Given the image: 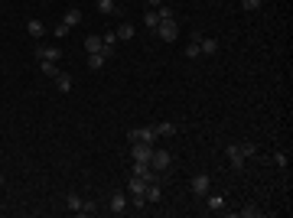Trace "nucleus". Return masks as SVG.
Instances as JSON below:
<instances>
[{"label":"nucleus","mask_w":293,"mask_h":218,"mask_svg":"<svg viewBox=\"0 0 293 218\" xmlns=\"http://www.w3.org/2000/svg\"><path fill=\"white\" fill-rule=\"evenodd\" d=\"M225 153H228V160H231V166H235V169H241V166H244V160L258 153V147H254L251 140H244V143H228Z\"/></svg>","instance_id":"f257e3e1"},{"label":"nucleus","mask_w":293,"mask_h":218,"mask_svg":"<svg viewBox=\"0 0 293 218\" xmlns=\"http://www.w3.org/2000/svg\"><path fill=\"white\" fill-rule=\"evenodd\" d=\"M55 88H59V91H72V75H69V72H59V75H55Z\"/></svg>","instance_id":"aec40b11"},{"label":"nucleus","mask_w":293,"mask_h":218,"mask_svg":"<svg viewBox=\"0 0 293 218\" xmlns=\"http://www.w3.org/2000/svg\"><path fill=\"white\" fill-rule=\"evenodd\" d=\"M55 36H59V39H62V36H69V26H65V23H59V26H55Z\"/></svg>","instance_id":"473e14b6"},{"label":"nucleus","mask_w":293,"mask_h":218,"mask_svg":"<svg viewBox=\"0 0 293 218\" xmlns=\"http://www.w3.org/2000/svg\"><path fill=\"white\" fill-rule=\"evenodd\" d=\"M208 208H212V212H222V208H225V199H222V196H212V199H208Z\"/></svg>","instance_id":"bb28decb"},{"label":"nucleus","mask_w":293,"mask_h":218,"mask_svg":"<svg viewBox=\"0 0 293 218\" xmlns=\"http://www.w3.org/2000/svg\"><path fill=\"white\" fill-rule=\"evenodd\" d=\"M39 68H43V75H49V78H55L59 72H62V68H59V62H43Z\"/></svg>","instance_id":"b1692460"},{"label":"nucleus","mask_w":293,"mask_h":218,"mask_svg":"<svg viewBox=\"0 0 293 218\" xmlns=\"http://www.w3.org/2000/svg\"><path fill=\"white\" fill-rule=\"evenodd\" d=\"M130 176H140L143 183H156V169H153L150 163H137V160H134V166H130Z\"/></svg>","instance_id":"6e6552de"},{"label":"nucleus","mask_w":293,"mask_h":218,"mask_svg":"<svg viewBox=\"0 0 293 218\" xmlns=\"http://www.w3.org/2000/svg\"><path fill=\"white\" fill-rule=\"evenodd\" d=\"M153 150H156V143H130V156H134L137 163H150Z\"/></svg>","instance_id":"39448f33"},{"label":"nucleus","mask_w":293,"mask_h":218,"mask_svg":"<svg viewBox=\"0 0 293 218\" xmlns=\"http://www.w3.org/2000/svg\"><path fill=\"white\" fill-rule=\"evenodd\" d=\"M36 55H39V62H59L62 59V49H55V46H36Z\"/></svg>","instance_id":"9d476101"},{"label":"nucleus","mask_w":293,"mask_h":218,"mask_svg":"<svg viewBox=\"0 0 293 218\" xmlns=\"http://www.w3.org/2000/svg\"><path fill=\"white\" fill-rule=\"evenodd\" d=\"M65 205L72 208L75 215H82V208H85V199H78V192H69V196H65Z\"/></svg>","instance_id":"dca6fc26"},{"label":"nucleus","mask_w":293,"mask_h":218,"mask_svg":"<svg viewBox=\"0 0 293 218\" xmlns=\"http://www.w3.org/2000/svg\"><path fill=\"white\" fill-rule=\"evenodd\" d=\"M95 7H98V13H104V17L118 10V3H114V0H95Z\"/></svg>","instance_id":"412c9836"},{"label":"nucleus","mask_w":293,"mask_h":218,"mask_svg":"<svg viewBox=\"0 0 293 218\" xmlns=\"http://www.w3.org/2000/svg\"><path fill=\"white\" fill-rule=\"evenodd\" d=\"M108 212H114V215H124V212H127V192H124V189H118V192H111Z\"/></svg>","instance_id":"0eeeda50"},{"label":"nucleus","mask_w":293,"mask_h":218,"mask_svg":"<svg viewBox=\"0 0 293 218\" xmlns=\"http://www.w3.org/2000/svg\"><path fill=\"white\" fill-rule=\"evenodd\" d=\"M241 215H244V218H258L260 208H258V205H244V208H241Z\"/></svg>","instance_id":"cd10ccee"},{"label":"nucleus","mask_w":293,"mask_h":218,"mask_svg":"<svg viewBox=\"0 0 293 218\" xmlns=\"http://www.w3.org/2000/svg\"><path fill=\"white\" fill-rule=\"evenodd\" d=\"M143 199H147V205H150V202H160V199H163V185L160 183H150L147 189H143Z\"/></svg>","instance_id":"9b49d317"},{"label":"nucleus","mask_w":293,"mask_h":218,"mask_svg":"<svg viewBox=\"0 0 293 218\" xmlns=\"http://www.w3.org/2000/svg\"><path fill=\"white\" fill-rule=\"evenodd\" d=\"M244 10H260V0H241Z\"/></svg>","instance_id":"7c9ffc66"},{"label":"nucleus","mask_w":293,"mask_h":218,"mask_svg":"<svg viewBox=\"0 0 293 218\" xmlns=\"http://www.w3.org/2000/svg\"><path fill=\"white\" fill-rule=\"evenodd\" d=\"M114 33H118V39H134V26H130V23H121Z\"/></svg>","instance_id":"5701e85b"},{"label":"nucleus","mask_w":293,"mask_h":218,"mask_svg":"<svg viewBox=\"0 0 293 218\" xmlns=\"http://www.w3.org/2000/svg\"><path fill=\"white\" fill-rule=\"evenodd\" d=\"M85 52H104V46H101V36H85Z\"/></svg>","instance_id":"6ab92c4d"},{"label":"nucleus","mask_w":293,"mask_h":218,"mask_svg":"<svg viewBox=\"0 0 293 218\" xmlns=\"http://www.w3.org/2000/svg\"><path fill=\"white\" fill-rule=\"evenodd\" d=\"M104 62H108V55L104 52H88V68H91V72L104 68Z\"/></svg>","instance_id":"2eb2a0df"},{"label":"nucleus","mask_w":293,"mask_h":218,"mask_svg":"<svg viewBox=\"0 0 293 218\" xmlns=\"http://www.w3.org/2000/svg\"><path fill=\"white\" fill-rule=\"evenodd\" d=\"M183 55H186V59H199V55H202V52H199V43L192 39V43H189V46L183 49Z\"/></svg>","instance_id":"a878e982"},{"label":"nucleus","mask_w":293,"mask_h":218,"mask_svg":"<svg viewBox=\"0 0 293 218\" xmlns=\"http://www.w3.org/2000/svg\"><path fill=\"white\" fill-rule=\"evenodd\" d=\"M101 46H104V55H114V46H118V33L108 30V33L101 36Z\"/></svg>","instance_id":"ddd939ff"},{"label":"nucleus","mask_w":293,"mask_h":218,"mask_svg":"<svg viewBox=\"0 0 293 218\" xmlns=\"http://www.w3.org/2000/svg\"><path fill=\"white\" fill-rule=\"evenodd\" d=\"M127 140L130 143H156V131L153 127H134V131H127Z\"/></svg>","instance_id":"20e7f679"},{"label":"nucleus","mask_w":293,"mask_h":218,"mask_svg":"<svg viewBox=\"0 0 293 218\" xmlns=\"http://www.w3.org/2000/svg\"><path fill=\"white\" fill-rule=\"evenodd\" d=\"M274 163L280 166V169H287V163H290V156H287V153H274Z\"/></svg>","instance_id":"c85d7f7f"},{"label":"nucleus","mask_w":293,"mask_h":218,"mask_svg":"<svg viewBox=\"0 0 293 218\" xmlns=\"http://www.w3.org/2000/svg\"><path fill=\"white\" fill-rule=\"evenodd\" d=\"M189 189H192V196H208V176L195 173L192 179H189Z\"/></svg>","instance_id":"1a4fd4ad"},{"label":"nucleus","mask_w":293,"mask_h":218,"mask_svg":"<svg viewBox=\"0 0 293 218\" xmlns=\"http://www.w3.org/2000/svg\"><path fill=\"white\" fill-rule=\"evenodd\" d=\"M95 212H98V205L91 202V199H85V208H82V215H95Z\"/></svg>","instance_id":"c756f323"},{"label":"nucleus","mask_w":293,"mask_h":218,"mask_svg":"<svg viewBox=\"0 0 293 218\" xmlns=\"http://www.w3.org/2000/svg\"><path fill=\"white\" fill-rule=\"evenodd\" d=\"M150 166L156 169V173H166V169L173 166V153H170V150H153V156H150Z\"/></svg>","instance_id":"7ed1b4c3"},{"label":"nucleus","mask_w":293,"mask_h":218,"mask_svg":"<svg viewBox=\"0 0 293 218\" xmlns=\"http://www.w3.org/2000/svg\"><path fill=\"white\" fill-rule=\"evenodd\" d=\"M143 26H150V30H156V26H160V17H156V10H147V13H143Z\"/></svg>","instance_id":"4be33fe9"},{"label":"nucleus","mask_w":293,"mask_h":218,"mask_svg":"<svg viewBox=\"0 0 293 218\" xmlns=\"http://www.w3.org/2000/svg\"><path fill=\"white\" fill-rule=\"evenodd\" d=\"M26 33H30L33 39H39V36L46 33V23L43 20H30V23H26Z\"/></svg>","instance_id":"a211bd4d"},{"label":"nucleus","mask_w":293,"mask_h":218,"mask_svg":"<svg viewBox=\"0 0 293 218\" xmlns=\"http://www.w3.org/2000/svg\"><path fill=\"white\" fill-rule=\"evenodd\" d=\"M62 23L69 26V30H72V26H78V23H82V10H78V7H69V10H65V17H62Z\"/></svg>","instance_id":"f8f14e48"},{"label":"nucleus","mask_w":293,"mask_h":218,"mask_svg":"<svg viewBox=\"0 0 293 218\" xmlns=\"http://www.w3.org/2000/svg\"><path fill=\"white\" fill-rule=\"evenodd\" d=\"M153 33L160 36L163 43H176V39H179V23L176 20H160V26H156Z\"/></svg>","instance_id":"f03ea898"},{"label":"nucleus","mask_w":293,"mask_h":218,"mask_svg":"<svg viewBox=\"0 0 293 218\" xmlns=\"http://www.w3.org/2000/svg\"><path fill=\"white\" fill-rule=\"evenodd\" d=\"M153 131H156V137H173V134H176V124H173V120H160Z\"/></svg>","instance_id":"f3484780"},{"label":"nucleus","mask_w":293,"mask_h":218,"mask_svg":"<svg viewBox=\"0 0 293 218\" xmlns=\"http://www.w3.org/2000/svg\"><path fill=\"white\" fill-rule=\"evenodd\" d=\"M156 17H160V20H176L173 7H166V3H160V7H156Z\"/></svg>","instance_id":"393cba45"},{"label":"nucleus","mask_w":293,"mask_h":218,"mask_svg":"<svg viewBox=\"0 0 293 218\" xmlns=\"http://www.w3.org/2000/svg\"><path fill=\"white\" fill-rule=\"evenodd\" d=\"M147 3H150V10H156V7H160L163 0H147Z\"/></svg>","instance_id":"72a5a7b5"},{"label":"nucleus","mask_w":293,"mask_h":218,"mask_svg":"<svg viewBox=\"0 0 293 218\" xmlns=\"http://www.w3.org/2000/svg\"><path fill=\"white\" fill-rule=\"evenodd\" d=\"M0 189H3V176H0Z\"/></svg>","instance_id":"f704fd0d"},{"label":"nucleus","mask_w":293,"mask_h":218,"mask_svg":"<svg viewBox=\"0 0 293 218\" xmlns=\"http://www.w3.org/2000/svg\"><path fill=\"white\" fill-rule=\"evenodd\" d=\"M150 183H143L140 176H130V183H127V192L130 196H143V189H147Z\"/></svg>","instance_id":"4468645a"},{"label":"nucleus","mask_w":293,"mask_h":218,"mask_svg":"<svg viewBox=\"0 0 293 218\" xmlns=\"http://www.w3.org/2000/svg\"><path fill=\"white\" fill-rule=\"evenodd\" d=\"M192 39L199 43V52H202V55H215V52H218V39H215V36H202V33H192Z\"/></svg>","instance_id":"423d86ee"},{"label":"nucleus","mask_w":293,"mask_h":218,"mask_svg":"<svg viewBox=\"0 0 293 218\" xmlns=\"http://www.w3.org/2000/svg\"><path fill=\"white\" fill-rule=\"evenodd\" d=\"M130 205H134V208H147V199H143V196H134V199H130Z\"/></svg>","instance_id":"2f4dec72"}]
</instances>
